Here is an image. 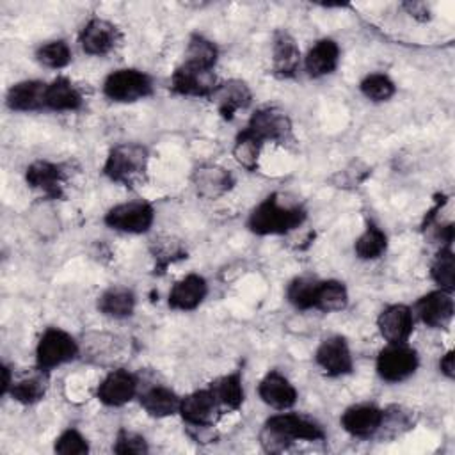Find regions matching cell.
I'll use <instances>...</instances> for the list:
<instances>
[{"instance_id":"cell-14","label":"cell","mask_w":455,"mask_h":455,"mask_svg":"<svg viewBox=\"0 0 455 455\" xmlns=\"http://www.w3.org/2000/svg\"><path fill=\"white\" fill-rule=\"evenodd\" d=\"M208 100L217 107L219 114L224 119L231 121L238 110H243L249 107L252 100V92L243 80L231 78L217 84Z\"/></svg>"},{"instance_id":"cell-32","label":"cell","mask_w":455,"mask_h":455,"mask_svg":"<svg viewBox=\"0 0 455 455\" xmlns=\"http://www.w3.org/2000/svg\"><path fill=\"white\" fill-rule=\"evenodd\" d=\"M386 249H387L386 233L371 222L366 226V229L357 236V240L354 243L355 256L359 259H364V261L380 258L386 252Z\"/></svg>"},{"instance_id":"cell-16","label":"cell","mask_w":455,"mask_h":455,"mask_svg":"<svg viewBox=\"0 0 455 455\" xmlns=\"http://www.w3.org/2000/svg\"><path fill=\"white\" fill-rule=\"evenodd\" d=\"M384 411L371 403H357L348 409L339 418V423L345 432H348L354 437L366 439L377 434L382 427Z\"/></svg>"},{"instance_id":"cell-41","label":"cell","mask_w":455,"mask_h":455,"mask_svg":"<svg viewBox=\"0 0 455 455\" xmlns=\"http://www.w3.org/2000/svg\"><path fill=\"white\" fill-rule=\"evenodd\" d=\"M11 384H12L11 370H9L5 364H2V395H7V393H9Z\"/></svg>"},{"instance_id":"cell-4","label":"cell","mask_w":455,"mask_h":455,"mask_svg":"<svg viewBox=\"0 0 455 455\" xmlns=\"http://www.w3.org/2000/svg\"><path fill=\"white\" fill-rule=\"evenodd\" d=\"M418 366V352L407 343H387L375 361V370L386 382H402L414 375Z\"/></svg>"},{"instance_id":"cell-34","label":"cell","mask_w":455,"mask_h":455,"mask_svg":"<svg viewBox=\"0 0 455 455\" xmlns=\"http://www.w3.org/2000/svg\"><path fill=\"white\" fill-rule=\"evenodd\" d=\"M71 48L64 39H55V41H48L43 43L37 50H36V59L39 64H43L44 68L50 69H62L71 62Z\"/></svg>"},{"instance_id":"cell-10","label":"cell","mask_w":455,"mask_h":455,"mask_svg":"<svg viewBox=\"0 0 455 455\" xmlns=\"http://www.w3.org/2000/svg\"><path fill=\"white\" fill-rule=\"evenodd\" d=\"M315 361L329 377H341L352 371L354 359L350 347L341 336H329L322 339L315 352Z\"/></svg>"},{"instance_id":"cell-21","label":"cell","mask_w":455,"mask_h":455,"mask_svg":"<svg viewBox=\"0 0 455 455\" xmlns=\"http://www.w3.org/2000/svg\"><path fill=\"white\" fill-rule=\"evenodd\" d=\"M300 66V50L297 41L286 32L277 30L272 39V69L279 78H291Z\"/></svg>"},{"instance_id":"cell-5","label":"cell","mask_w":455,"mask_h":455,"mask_svg":"<svg viewBox=\"0 0 455 455\" xmlns=\"http://www.w3.org/2000/svg\"><path fill=\"white\" fill-rule=\"evenodd\" d=\"M76 354H78V345L75 338L59 327H50L43 332L36 347L37 368L50 371L64 363L73 361Z\"/></svg>"},{"instance_id":"cell-24","label":"cell","mask_w":455,"mask_h":455,"mask_svg":"<svg viewBox=\"0 0 455 455\" xmlns=\"http://www.w3.org/2000/svg\"><path fill=\"white\" fill-rule=\"evenodd\" d=\"M80 91L66 76H57L46 87V108L55 112H75L82 107Z\"/></svg>"},{"instance_id":"cell-28","label":"cell","mask_w":455,"mask_h":455,"mask_svg":"<svg viewBox=\"0 0 455 455\" xmlns=\"http://www.w3.org/2000/svg\"><path fill=\"white\" fill-rule=\"evenodd\" d=\"M217 59H219V48L215 46L213 41H210L203 34H192L188 37L183 64L213 71Z\"/></svg>"},{"instance_id":"cell-19","label":"cell","mask_w":455,"mask_h":455,"mask_svg":"<svg viewBox=\"0 0 455 455\" xmlns=\"http://www.w3.org/2000/svg\"><path fill=\"white\" fill-rule=\"evenodd\" d=\"M25 181L30 188L41 192L44 197L59 199L62 196V171L57 164L48 160H37L27 167Z\"/></svg>"},{"instance_id":"cell-18","label":"cell","mask_w":455,"mask_h":455,"mask_svg":"<svg viewBox=\"0 0 455 455\" xmlns=\"http://www.w3.org/2000/svg\"><path fill=\"white\" fill-rule=\"evenodd\" d=\"M217 409L219 405L210 387H206L183 396L178 412L183 418V421L192 427H210L213 423Z\"/></svg>"},{"instance_id":"cell-39","label":"cell","mask_w":455,"mask_h":455,"mask_svg":"<svg viewBox=\"0 0 455 455\" xmlns=\"http://www.w3.org/2000/svg\"><path fill=\"white\" fill-rule=\"evenodd\" d=\"M112 450L121 455H140V453H148V444L142 435L135 432L121 430L116 437Z\"/></svg>"},{"instance_id":"cell-13","label":"cell","mask_w":455,"mask_h":455,"mask_svg":"<svg viewBox=\"0 0 455 455\" xmlns=\"http://www.w3.org/2000/svg\"><path fill=\"white\" fill-rule=\"evenodd\" d=\"M217 84L213 71L192 68L188 64H180L171 75V89L181 96L210 98Z\"/></svg>"},{"instance_id":"cell-27","label":"cell","mask_w":455,"mask_h":455,"mask_svg":"<svg viewBox=\"0 0 455 455\" xmlns=\"http://www.w3.org/2000/svg\"><path fill=\"white\" fill-rule=\"evenodd\" d=\"M210 391L217 402L219 407L235 411L243 402V386H242V375L238 371L222 375L215 379L210 386Z\"/></svg>"},{"instance_id":"cell-17","label":"cell","mask_w":455,"mask_h":455,"mask_svg":"<svg viewBox=\"0 0 455 455\" xmlns=\"http://www.w3.org/2000/svg\"><path fill=\"white\" fill-rule=\"evenodd\" d=\"M258 395L263 403L275 411H286L297 402L295 386L279 371H268L258 384Z\"/></svg>"},{"instance_id":"cell-2","label":"cell","mask_w":455,"mask_h":455,"mask_svg":"<svg viewBox=\"0 0 455 455\" xmlns=\"http://www.w3.org/2000/svg\"><path fill=\"white\" fill-rule=\"evenodd\" d=\"M148 149L142 144L123 142L114 146L103 164V174L123 187H135L144 181L148 171Z\"/></svg>"},{"instance_id":"cell-29","label":"cell","mask_w":455,"mask_h":455,"mask_svg":"<svg viewBox=\"0 0 455 455\" xmlns=\"http://www.w3.org/2000/svg\"><path fill=\"white\" fill-rule=\"evenodd\" d=\"M231 183H233L231 174L226 169H220L215 165L201 167L196 171V176H194V185L197 188V194L208 199H213L224 194L226 190H229Z\"/></svg>"},{"instance_id":"cell-22","label":"cell","mask_w":455,"mask_h":455,"mask_svg":"<svg viewBox=\"0 0 455 455\" xmlns=\"http://www.w3.org/2000/svg\"><path fill=\"white\" fill-rule=\"evenodd\" d=\"M46 87L48 84L41 80H23L7 91L5 103L16 112H32L46 108Z\"/></svg>"},{"instance_id":"cell-38","label":"cell","mask_w":455,"mask_h":455,"mask_svg":"<svg viewBox=\"0 0 455 455\" xmlns=\"http://www.w3.org/2000/svg\"><path fill=\"white\" fill-rule=\"evenodd\" d=\"M53 450L62 455H84L89 451V444L76 428H68L55 439Z\"/></svg>"},{"instance_id":"cell-36","label":"cell","mask_w":455,"mask_h":455,"mask_svg":"<svg viewBox=\"0 0 455 455\" xmlns=\"http://www.w3.org/2000/svg\"><path fill=\"white\" fill-rule=\"evenodd\" d=\"M261 142L251 135L245 128L236 135L235 139V146H233V155L236 158V162L247 169V171H254L258 167V160H259V151H261Z\"/></svg>"},{"instance_id":"cell-7","label":"cell","mask_w":455,"mask_h":455,"mask_svg":"<svg viewBox=\"0 0 455 455\" xmlns=\"http://www.w3.org/2000/svg\"><path fill=\"white\" fill-rule=\"evenodd\" d=\"M245 130L251 135H254L261 144H265V142L284 144L293 139L291 121H290L288 114L277 107L258 108L251 116Z\"/></svg>"},{"instance_id":"cell-3","label":"cell","mask_w":455,"mask_h":455,"mask_svg":"<svg viewBox=\"0 0 455 455\" xmlns=\"http://www.w3.org/2000/svg\"><path fill=\"white\" fill-rule=\"evenodd\" d=\"M153 92L151 76L140 69L121 68L103 80V94L117 103H133Z\"/></svg>"},{"instance_id":"cell-31","label":"cell","mask_w":455,"mask_h":455,"mask_svg":"<svg viewBox=\"0 0 455 455\" xmlns=\"http://www.w3.org/2000/svg\"><path fill=\"white\" fill-rule=\"evenodd\" d=\"M46 389H48L46 371L39 370L37 373H32L20 380H12L9 395L23 405H32L46 395Z\"/></svg>"},{"instance_id":"cell-6","label":"cell","mask_w":455,"mask_h":455,"mask_svg":"<svg viewBox=\"0 0 455 455\" xmlns=\"http://www.w3.org/2000/svg\"><path fill=\"white\" fill-rule=\"evenodd\" d=\"M105 224L121 233L142 235L149 231L155 222V210L146 201H126L112 206L105 213Z\"/></svg>"},{"instance_id":"cell-15","label":"cell","mask_w":455,"mask_h":455,"mask_svg":"<svg viewBox=\"0 0 455 455\" xmlns=\"http://www.w3.org/2000/svg\"><path fill=\"white\" fill-rule=\"evenodd\" d=\"M377 327L387 343H407L414 331V313L405 304H391L380 311Z\"/></svg>"},{"instance_id":"cell-35","label":"cell","mask_w":455,"mask_h":455,"mask_svg":"<svg viewBox=\"0 0 455 455\" xmlns=\"http://www.w3.org/2000/svg\"><path fill=\"white\" fill-rule=\"evenodd\" d=\"M318 279L313 277H295L286 288L288 302L297 309H315Z\"/></svg>"},{"instance_id":"cell-33","label":"cell","mask_w":455,"mask_h":455,"mask_svg":"<svg viewBox=\"0 0 455 455\" xmlns=\"http://www.w3.org/2000/svg\"><path fill=\"white\" fill-rule=\"evenodd\" d=\"M432 281L446 291L453 293L455 288V256L451 245H443L430 265Z\"/></svg>"},{"instance_id":"cell-26","label":"cell","mask_w":455,"mask_h":455,"mask_svg":"<svg viewBox=\"0 0 455 455\" xmlns=\"http://www.w3.org/2000/svg\"><path fill=\"white\" fill-rule=\"evenodd\" d=\"M98 309L110 318H128L135 309V295L130 288L112 286L100 295Z\"/></svg>"},{"instance_id":"cell-30","label":"cell","mask_w":455,"mask_h":455,"mask_svg":"<svg viewBox=\"0 0 455 455\" xmlns=\"http://www.w3.org/2000/svg\"><path fill=\"white\" fill-rule=\"evenodd\" d=\"M347 304H348V291L341 281H336V279L318 281L315 309L323 313H336L345 309Z\"/></svg>"},{"instance_id":"cell-37","label":"cell","mask_w":455,"mask_h":455,"mask_svg":"<svg viewBox=\"0 0 455 455\" xmlns=\"http://www.w3.org/2000/svg\"><path fill=\"white\" fill-rule=\"evenodd\" d=\"M359 89L366 100L380 103V101H387L389 98H393L396 85L384 73H370L361 80Z\"/></svg>"},{"instance_id":"cell-9","label":"cell","mask_w":455,"mask_h":455,"mask_svg":"<svg viewBox=\"0 0 455 455\" xmlns=\"http://www.w3.org/2000/svg\"><path fill=\"white\" fill-rule=\"evenodd\" d=\"M121 39L119 28L103 18H91L80 30L78 43L87 55L101 57L110 53Z\"/></svg>"},{"instance_id":"cell-20","label":"cell","mask_w":455,"mask_h":455,"mask_svg":"<svg viewBox=\"0 0 455 455\" xmlns=\"http://www.w3.org/2000/svg\"><path fill=\"white\" fill-rule=\"evenodd\" d=\"M208 284L206 279L199 274H188L174 283L169 291L167 302L169 307L178 311H192L196 309L206 297Z\"/></svg>"},{"instance_id":"cell-8","label":"cell","mask_w":455,"mask_h":455,"mask_svg":"<svg viewBox=\"0 0 455 455\" xmlns=\"http://www.w3.org/2000/svg\"><path fill=\"white\" fill-rule=\"evenodd\" d=\"M453 293L441 288L419 297L412 309V313H416L418 318L430 329L448 327L453 318Z\"/></svg>"},{"instance_id":"cell-25","label":"cell","mask_w":455,"mask_h":455,"mask_svg":"<svg viewBox=\"0 0 455 455\" xmlns=\"http://www.w3.org/2000/svg\"><path fill=\"white\" fill-rule=\"evenodd\" d=\"M181 398L165 386L148 387L140 395V407L153 418H167L176 414L180 409Z\"/></svg>"},{"instance_id":"cell-11","label":"cell","mask_w":455,"mask_h":455,"mask_svg":"<svg viewBox=\"0 0 455 455\" xmlns=\"http://www.w3.org/2000/svg\"><path fill=\"white\" fill-rule=\"evenodd\" d=\"M265 427L272 428L274 432H277L290 443L299 441V439L300 441H322L325 437L323 428L316 421L304 418L300 414H295V412L274 414L267 419Z\"/></svg>"},{"instance_id":"cell-1","label":"cell","mask_w":455,"mask_h":455,"mask_svg":"<svg viewBox=\"0 0 455 455\" xmlns=\"http://www.w3.org/2000/svg\"><path fill=\"white\" fill-rule=\"evenodd\" d=\"M306 220V210L295 203H283L277 194L265 197L249 215L247 228L259 236L286 235Z\"/></svg>"},{"instance_id":"cell-23","label":"cell","mask_w":455,"mask_h":455,"mask_svg":"<svg viewBox=\"0 0 455 455\" xmlns=\"http://www.w3.org/2000/svg\"><path fill=\"white\" fill-rule=\"evenodd\" d=\"M339 62V46L334 39L323 37L318 39L304 57L306 73L311 78H320L334 73Z\"/></svg>"},{"instance_id":"cell-12","label":"cell","mask_w":455,"mask_h":455,"mask_svg":"<svg viewBox=\"0 0 455 455\" xmlns=\"http://www.w3.org/2000/svg\"><path fill=\"white\" fill-rule=\"evenodd\" d=\"M137 395V379L128 370L117 368L107 373L96 387L98 400L107 407H121Z\"/></svg>"},{"instance_id":"cell-40","label":"cell","mask_w":455,"mask_h":455,"mask_svg":"<svg viewBox=\"0 0 455 455\" xmlns=\"http://www.w3.org/2000/svg\"><path fill=\"white\" fill-rule=\"evenodd\" d=\"M439 371H441L446 379H453V377H455V357H453V350H448V352L439 359Z\"/></svg>"}]
</instances>
